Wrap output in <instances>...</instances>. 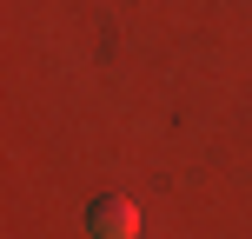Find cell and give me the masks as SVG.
<instances>
[{
	"mask_svg": "<svg viewBox=\"0 0 252 239\" xmlns=\"http://www.w3.org/2000/svg\"><path fill=\"white\" fill-rule=\"evenodd\" d=\"M87 233L93 239H133L139 233V206L126 200V193H100V200L87 206Z\"/></svg>",
	"mask_w": 252,
	"mask_h": 239,
	"instance_id": "cell-1",
	"label": "cell"
}]
</instances>
